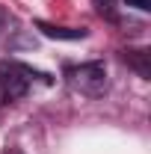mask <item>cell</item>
<instances>
[{
  "label": "cell",
  "mask_w": 151,
  "mask_h": 154,
  "mask_svg": "<svg viewBox=\"0 0 151 154\" xmlns=\"http://www.w3.org/2000/svg\"><path fill=\"white\" fill-rule=\"evenodd\" d=\"M95 3V9L101 12V15H113V6H116V0H92Z\"/></svg>",
  "instance_id": "cell-5"
},
{
  "label": "cell",
  "mask_w": 151,
  "mask_h": 154,
  "mask_svg": "<svg viewBox=\"0 0 151 154\" xmlns=\"http://www.w3.org/2000/svg\"><path fill=\"white\" fill-rule=\"evenodd\" d=\"M125 6H133V9H139V12H148L151 9V0H122Z\"/></svg>",
  "instance_id": "cell-6"
},
{
  "label": "cell",
  "mask_w": 151,
  "mask_h": 154,
  "mask_svg": "<svg viewBox=\"0 0 151 154\" xmlns=\"http://www.w3.org/2000/svg\"><path fill=\"white\" fill-rule=\"evenodd\" d=\"M133 54H136V57H128V59H131L133 65H136V71H139L142 77H148V74H151V68L145 65V59H148V54H145V51H133Z\"/></svg>",
  "instance_id": "cell-4"
},
{
  "label": "cell",
  "mask_w": 151,
  "mask_h": 154,
  "mask_svg": "<svg viewBox=\"0 0 151 154\" xmlns=\"http://www.w3.org/2000/svg\"><path fill=\"white\" fill-rule=\"evenodd\" d=\"M36 27H39L48 38L77 42V38H86V36H89V30H83V27H57V24H48V21H36Z\"/></svg>",
  "instance_id": "cell-3"
},
{
  "label": "cell",
  "mask_w": 151,
  "mask_h": 154,
  "mask_svg": "<svg viewBox=\"0 0 151 154\" xmlns=\"http://www.w3.org/2000/svg\"><path fill=\"white\" fill-rule=\"evenodd\" d=\"M65 83L71 86V92L77 95H86V98H98L104 95L107 89V68L104 62H80V65H68L65 71Z\"/></svg>",
  "instance_id": "cell-1"
},
{
  "label": "cell",
  "mask_w": 151,
  "mask_h": 154,
  "mask_svg": "<svg viewBox=\"0 0 151 154\" xmlns=\"http://www.w3.org/2000/svg\"><path fill=\"white\" fill-rule=\"evenodd\" d=\"M33 77H42L45 83H51V77L36 74L30 65H21V62H0V98H6V101L24 98Z\"/></svg>",
  "instance_id": "cell-2"
}]
</instances>
